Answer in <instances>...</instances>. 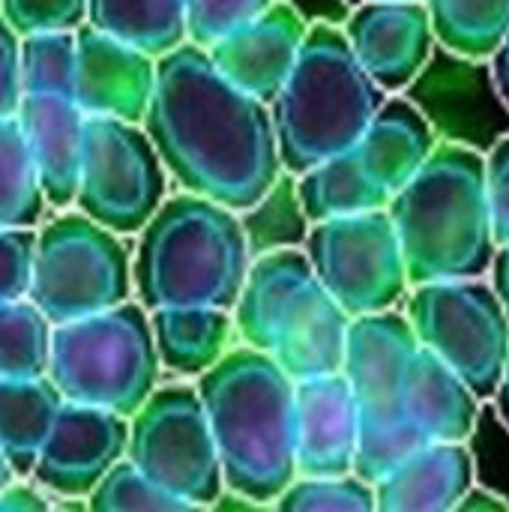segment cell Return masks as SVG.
<instances>
[{"instance_id":"obj_23","label":"cell","mask_w":509,"mask_h":512,"mask_svg":"<svg viewBox=\"0 0 509 512\" xmlns=\"http://www.w3.org/2000/svg\"><path fill=\"white\" fill-rule=\"evenodd\" d=\"M231 312L219 306L150 309V333L159 366L183 378L207 372L231 345Z\"/></svg>"},{"instance_id":"obj_32","label":"cell","mask_w":509,"mask_h":512,"mask_svg":"<svg viewBox=\"0 0 509 512\" xmlns=\"http://www.w3.org/2000/svg\"><path fill=\"white\" fill-rule=\"evenodd\" d=\"M87 510L93 512H183L192 510L180 498L156 486L144 471H138L126 456L114 462L105 477L87 492Z\"/></svg>"},{"instance_id":"obj_15","label":"cell","mask_w":509,"mask_h":512,"mask_svg":"<svg viewBox=\"0 0 509 512\" xmlns=\"http://www.w3.org/2000/svg\"><path fill=\"white\" fill-rule=\"evenodd\" d=\"M342 33L357 63L387 93H402L411 87L438 45L423 0L360 3L351 9Z\"/></svg>"},{"instance_id":"obj_10","label":"cell","mask_w":509,"mask_h":512,"mask_svg":"<svg viewBox=\"0 0 509 512\" xmlns=\"http://www.w3.org/2000/svg\"><path fill=\"white\" fill-rule=\"evenodd\" d=\"M402 312L417 345L441 357L480 402H492L509 357V315L489 276L411 285Z\"/></svg>"},{"instance_id":"obj_2","label":"cell","mask_w":509,"mask_h":512,"mask_svg":"<svg viewBox=\"0 0 509 512\" xmlns=\"http://www.w3.org/2000/svg\"><path fill=\"white\" fill-rule=\"evenodd\" d=\"M225 489L270 507L297 477L294 378L249 345L228 348L195 378Z\"/></svg>"},{"instance_id":"obj_26","label":"cell","mask_w":509,"mask_h":512,"mask_svg":"<svg viewBox=\"0 0 509 512\" xmlns=\"http://www.w3.org/2000/svg\"><path fill=\"white\" fill-rule=\"evenodd\" d=\"M87 24L162 57L186 42V0H90Z\"/></svg>"},{"instance_id":"obj_17","label":"cell","mask_w":509,"mask_h":512,"mask_svg":"<svg viewBox=\"0 0 509 512\" xmlns=\"http://www.w3.org/2000/svg\"><path fill=\"white\" fill-rule=\"evenodd\" d=\"M306 30V18L291 3L273 0L264 12L210 42L207 54L234 87L270 105L300 54Z\"/></svg>"},{"instance_id":"obj_20","label":"cell","mask_w":509,"mask_h":512,"mask_svg":"<svg viewBox=\"0 0 509 512\" xmlns=\"http://www.w3.org/2000/svg\"><path fill=\"white\" fill-rule=\"evenodd\" d=\"M18 126L24 132L48 207L66 210L75 201L87 114L69 96H21Z\"/></svg>"},{"instance_id":"obj_22","label":"cell","mask_w":509,"mask_h":512,"mask_svg":"<svg viewBox=\"0 0 509 512\" xmlns=\"http://www.w3.org/2000/svg\"><path fill=\"white\" fill-rule=\"evenodd\" d=\"M435 144L438 135L432 120L411 99L390 93L357 138L354 150L369 177L393 198L429 159Z\"/></svg>"},{"instance_id":"obj_7","label":"cell","mask_w":509,"mask_h":512,"mask_svg":"<svg viewBox=\"0 0 509 512\" xmlns=\"http://www.w3.org/2000/svg\"><path fill=\"white\" fill-rule=\"evenodd\" d=\"M159 372L150 312L132 297L51 330L45 375L63 402L132 417L159 387Z\"/></svg>"},{"instance_id":"obj_43","label":"cell","mask_w":509,"mask_h":512,"mask_svg":"<svg viewBox=\"0 0 509 512\" xmlns=\"http://www.w3.org/2000/svg\"><path fill=\"white\" fill-rule=\"evenodd\" d=\"M9 480H15V471L9 468V462H6V456H3V450H0V489H3Z\"/></svg>"},{"instance_id":"obj_5","label":"cell","mask_w":509,"mask_h":512,"mask_svg":"<svg viewBox=\"0 0 509 512\" xmlns=\"http://www.w3.org/2000/svg\"><path fill=\"white\" fill-rule=\"evenodd\" d=\"M387 96L357 63L342 27L309 24L294 66L270 102L282 168L303 174L357 144Z\"/></svg>"},{"instance_id":"obj_14","label":"cell","mask_w":509,"mask_h":512,"mask_svg":"<svg viewBox=\"0 0 509 512\" xmlns=\"http://www.w3.org/2000/svg\"><path fill=\"white\" fill-rule=\"evenodd\" d=\"M129 417L63 402L27 480L51 498L84 501L105 471L126 456Z\"/></svg>"},{"instance_id":"obj_37","label":"cell","mask_w":509,"mask_h":512,"mask_svg":"<svg viewBox=\"0 0 509 512\" xmlns=\"http://www.w3.org/2000/svg\"><path fill=\"white\" fill-rule=\"evenodd\" d=\"M18 78V33L0 15V117H12L21 102Z\"/></svg>"},{"instance_id":"obj_27","label":"cell","mask_w":509,"mask_h":512,"mask_svg":"<svg viewBox=\"0 0 509 512\" xmlns=\"http://www.w3.org/2000/svg\"><path fill=\"white\" fill-rule=\"evenodd\" d=\"M435 42L462 60H489L509 33V0H423Z\"/></svg>"},{"instance_id":"obj_25","label":"cell","mask_w":509,"mask_h":512,"mask_svg":"<svg viewBox=\"0 0 509 512\" xmlns=\"http://www.w3.org/2000/svg\"><path fill=\"white\" fill-rule=\"evenodd\" d=\"M294 195L306 222L381 210L390 204V195L369 177L354 144L336 156L315 162L303 174H294Z\"/></svg>"},{"instance_id":"obj_19","label":"cell","mask_w":509,"mask_h":512,"mask_svg":"<svg viewBox=\"0 0 509 512\" xmlns=\"http://www.w3.org/2000/svg\"><path fill=\"white\" fill-rule=\"evenodd\" d=\"M474 483L477 462L468 441H423L372 483L375 510L456 512Z\"/></svg>"},{"instance_id":"obj_1","label":"cell","mask_w":509,"mask_h":512,"mask_svg":"<svg viewBox=\"0 0 509 512\" xmlns=\"http://www.w3.org/2000/svg\"><path fill=\"white\" fill-rule=\"evenodd\" d=\"M168 177L237 213L285 174L270 105L234 87L207 48L183 42L156 57V87L141 120Z\"/></svg>"},{"instance_id":"obj_8","label":"cell","mask_w":509,"mask_h":512,"mask_svg":"<svg viewBox=\"0 0 509 512\" xmlns=\"http://www.w3.org/2000/svg\"><path fill=\"white\" fill-rule=\"evenodd\" d=\"M417 351V336L402 309L351 318L342 375L351 387L360 444L354 474L375 483L402 456L423 444V438L405 420V375Z\"/></svg>"},{"instance_id":"obj_9","label":"cell","mask_w":509,"mask_h":512,"mask_svg":"<svg viewBox=\"0 0 509 512\" xmlns=\"http://www.w3.org/2000/svg\"><path fill=\"white\" fill-rule=\"evenodd\" d=\"M27 297L51 324L111 309L132 297V252L123 234L78 213L36 225Z\"/></svg>"},{"instance_id":"obj_36","label":"cell","mask_w":509,"mask_h":512,"mask_svg":"<svg viewBox=\"0 0 509 512\" xmlns=\"http://www.w3.org/2000/svg\"><path fill=\"white\" fill-rule=\"evenodd\" d=\"M486 162V189H489V210H492V231L495 243L509 240V132L483 153Z\"/></svg>"},{"instance_id":"obj_41","label":"cell","mask_w":509,"mask_h":512,"mask_svg":"<svg viewBox=\"0 0 509 512\" xmlns=\"http://www.w3.org/2000/svg\"><path fill=\"white\" fill-rule=\"evenodd\" d=\"M489 282L498 291V297H501V303H504V309H507L509 315V240L495 249V261H492V270H489Z\"/></svg>"},{"instance_id":"obj_4","label":"cell","mask_w":509,"mask_h":512,"mask_svg":"<svg viewBox=\"0 0 509 512\" xmlns=\"http://www.w3.org/2000/svg\"><path fill=\"white\" fill-rule=\"evenodd\" d=\"M132 291L150 309L237 303L252 246L237 210L195 192L165 195L135 234Z\"/></svg>"},{"instance_id":"obj_44","label":"cell","mask_w":509,"mask_h":512,"mask_svg":"<svg viewBox=\"0 0 509 512\" xmlns=\"http://www.w3.org/2000/svg\"><path fill=\"white\" fill-rule=\"evenodd\" d=\"M348 6H360V3H369V0H345Z\"/></svg>"},{"instance_id":"obj_38","label":"cell","mask_w":509,"mask_h":512,"mask_svg":"<svg viewBox=\"0 0 509 512\" xmlns=\"http://www.w3.org/2000/svg\"><path fill=\"white\" fill-rule=\"evenodd\" d=\"M54 507V498L39 489L33 480L21 483V477L9 480L0 489V512H45Z\"/></svg>"},{"instance_id":"obj_21","label":"cell","mask_w":509,"mask_h":512,"mask_svg":"<svg viewBox=\"0 0 509 512\" xmlns=\"http://www.w3.org/2000/svg\"><path fill=\"white\" fill-rule=\"evenodd\" d=\"M402 405L408 426L423 441H471L483 402L441 357L417 345L408 363Z\"/></svg>"},{"instance_id":"obj_12","label":"cell","mask_w":509,"mask_h":512,"mask_svg":"<svg viewBox=\"0 0 509 512\" xmlns=\"http://www.w3.org/2000/svg\"><path fill=\"white\" fill-rule=\"evenodd\" d=\"M126 459L183 504L213 507L225 489L216 441L195 384L156 387L129 417Z\"/></svg>"},{"instance_id":"obj_35","label":"cell","mask_w":509,"mask_h":512,"mask_svg":"<svg viewBox=\"0 0 509 512\" xmlns=\"http://www.w3.org/2000/svg\"><path fill=\"white\" fill-rule=\"evenodd\" d=\"M36 228L0 225V300L27 297L33 273Z\"/></svg>"},{"instance_id":"obj_24","label":"cell","mask_w":509,"mask_h":512,"mask_svg":"<svg viewBox=\"0 0 509 512\" xmlns=\"http://www.w3.org/2000/svg\"><path fill=\"white\" fill-rule=\"evenodd\" d=\"M60 405L63 396L48 375L0 378V450L15 477H30Z\"/></svg>"},{"instance_id":"obj_28","label":"cell","mask_w":509,"mask_h":512,"mask_svg":"<svg viewBox=\"0 0 509 512\" xmlns=\"http://www.w3.org/2000/svg\"><path fill=\"white\" fill-rule=\"evenodd\" d=\"M45 195L18 126V117H0V225L36 228L45 216Z\"/></svg>"},{"instance_id":"obj_40","label":"cell","mask_w":509,"mask_h":512,"mask_svg":"<svg viewBox=\"0 0 509 512\" xmlns=\"http://www.w3.org/2000/svg\"><path fill=\"white\" fill-rule=\"evenodd\" d=\"M489 66H492V81H495V90L501 96V102L509 108V33L504 36V42L492 51L489 57Z\"/></svg>"},{"instance_id":"obj_33","label":"cell","mask_w":509,"mask_h":512,"mask_svg":"<svg viewBox=\"0 0 509 512\" xmlns=\"http://www.w3.org/2000/svg\"><path fill=\"white\" fill-rule=\"evenodd\" d=\"M87 3L90 0H0V15L18 36L78 30L87 21Z\"/></svg>"},{"instance_id":"obj_16","label":"cell","mask_w":509,"mask_h":512,"mask_svg":"<svg viewBox=\"0 0 509 512\" xmlns=\"http://www.w3.org/2000/svg\"><path fill=\"white\" fill-rule=\"evenodd\" d=\"M156 87V57L90 27L75 30L72 102L87 117H114L141 123Z\"/></svg>"},{"instance_id":"obj_42","label":"cell","mask_w":509,"mask_h":512,"mask_svg":"<svg viewBox=\"0 0 509 512\" xmlns=\"http://www.w3.org/2000/svg\"><path fill=\"white\" fill-rule=\"evenodd\" d=\"M492 402L498 405V417H501V423L509 429V357H507V366H504V375H501V381H498V390H495V396H492Z\"/></svg>"},{"instance_id":"obj_13","label":"cell","mask_w":509,"mask_h":512,"mask_svg":"<svg viewBox=\"0 0 509 512\" xmlns=\"http://www.w3.org/2000/svg\"><path fill=\"white\" fill-rule=\"evenodd\" d=\"M168 195V171L141 123L84 120L75 207L114 234H138Z\"/></svg>"},{"instance_id":"obj_11","label":"cell","mask_w":509,"mask_h":512,"mask_svg":"<svg viewBox=\"0 0 509 512\" xmlns=\"http://www.w3.org/2000/svg\"><path fill=\"white\" fill-rule=\"evenodd\" d=\"M303 252L348 318L402 309L411 282L387 207L309 222Z\"/></svg>"},{"instance_id":"obj_3","label":"cell","mask_w":509,"mask_h":512,"mask_svg":"<svg viewBox=\"0 0 509 512\" xmlns=\"http://www.w3.org/2000/svg\"><path fill=\"white\" fill-rule=\"evenodd\" d=\"M408 282L477 279L495 261V231L483 153L438 141L417 174L390 198Z\"/></svg>"},{"instance_id":"obj_39","label":"cell","mask_w":509,"mask_h":512,"mask_svg":"<svg viewBox=\"0 0 509 512\" xmlns=\"http://www.w3.org/2000/svg\"><path fill=\"white\" fill-rule=\"evenodd\" d=\"M495 510H509V501L504 495L486 489V486H471L462 501L456 504V512H495Z\"/></svg>"},{"instance_id":"obj_18","label":"cell","mask_w":509,"mask_h":512,"mask_svg":"<svg viewBox=\"0 0 509 512\" xmlns=\"http://www.w3.org/2000/svg\"><path fill=\"white\" fill-rule=\"evenodd\" d=\"M360 417L342 372L294 381V465L297 477L351 474Z\"/></svg>"},{"instance_id":"obj_6","label":"cell","mask_w":509,"mask_h":512,"mask_svg":"<svg viewBox=\"0 0 509 512\" xmlns=\"http://www.w3.org/2000/svg\"><path fill=\"white\" fill-rule=\"evenodd\" d=\"M231 321L243 345L273 357L294 381L342 369L351 318L315 279L303 246L252 258Z\"/></svg>"},{"instance_id":"obj_31","label":"cell","mask_w":509,"mask_h":512,"mask_svg":"<svg viewBox=\"0 0 509 512\" xmlns=\"http://www.w3.org/2000/svg\"><path fill=\"white\" fill-rule=\"evenodd\" d=\"M270 507L282 512H375V489L354 471L294 477Z\"/></svg>"},{"instance_id":"obj_34","label":"cell","mask_w":509,"mask_h":512,"mask_svg":"<svg viewBox=\"0 0 509 512\" xmlns=\"http://www.w3.org/2000/svg\"><path fill=\"white\" fill-rule=\"evenodd\" d=\"M270 3L273 0H186V39L207 48Z\"/></svg>"},{"instance_id":"obj_29","label":"cell","mask_w":509,"mask_h":512,"mask_svg":"<svg viewBox=\"0 0 509 512\" xmlns=\"http://www.w3.org/2000/svg\"><path fill=\"white\" fill-rule=\"evenodd\" d=\"M54 324L30 297L0 300V378H39L48 372Z\"/></svg>"},{"instance_id":"obj_30","label":"cell","mask_w":509,"mask_h":512,"mask_svg":"<svg viewBox=\"0 0 509 512\" xmlns=\"http://www.w3.org/2000/svg\"><path fill=\"white\" fill-rule=\"evenodd\" d=\"M18 78L27 96H69L75 81V30L18 36Z\"/></svg>"}]
</instances>
